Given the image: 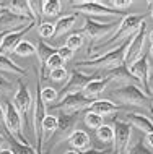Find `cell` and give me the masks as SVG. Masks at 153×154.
Instances as JSON below:
<instances>
[{"label":"cell","mask_w":153,"mask_h":154,"mask_svg":"<svg viewBox=\"0 0 153 154\" xmlns=\"http://www.w3.org/2000/svg\"><path fill=\"white\" fill-rule=\"evenodd\" d=\"M150 55L153 57V45H151V47H150Z\"/></svg>","instance_id":"cell-51"},{"label":"cell","mask_w":153,"mask_h":154,"mask_svg":"<svg viewBox=\"0 0 153 154\" xmlns=\"http://www.w3.org/2000/svg\"><path fill=\"white\" fill-rule=\"evenodd\" d=\"M47 117V107L44 101L41 99V89L38 88V93H36L34 97V106H33V130H34V138H36V151L39 154H43V123L44 119Z\"/></svg>","instance_id":"cell-10"},{"label":"cell","mask_w":153,"mask_h":154,"mask_svg":"<svg viewBox=\"0 0 153 154\" xmlns=\"http://www.w3.org/2000/svg\"><path fill=\"white\" fill-rule=\"evenodd\" d=\"M62 11V2L59 0H46L43 3V15L44 16H57Z\"/></svg>","instance_id":"cell-28"},{"label":"cell","mask_w":153,"mask_h":154,"mask_svg":"<svg viewBox=\"0 0 153 154\" xmlns=\"http://www.w3.org/2000/svg\"><path fill=\"white\" fill-rule=\"evenodd\" d=\"M75 21H77V13L65 15L62 18H59L56 21V24H54V37H59L62 34H65V32H69L73 28Z\"/></svg>","instance_id":"cell-23"},{"label":"cell","mask_w":153,"mask_h":154,"mask_svg":"<svg viewBox=\"0 0 153 154\" xmlns=\"http://www.w3.org/2000/svg\"><path fill=\"white\" fill-rule=\"evenodd\" d=\"M119 23L121 21L100 23V21H96V20L90 18V16H85L83 18V26L77 31V34L85 36L93 45H96L98 42L104 41L106 36L109 37V34H113V32L119 28Z\"/></svg>","instance_id":"cell-4"},{"label":"cell","mask_w":153,"mask_h":154,"mask_svg":"<svg viewBox=\"0 0 153 154\" xmlns=\"http://www.w3.org/2000/svg\"><path fill=\"white\" fill-rule=\"evenodd\" d=\"M83 45V36L77 34V32H73V34H70L67 37V41H65V47H69L72 52L78 51V49Z\"/></svg>","instance_id":"cell-34"},{"label":"cell","mask_w":153,"mask_h":154,"mask_svg":"<svg viewBox=\"0 0 153 154\" xmlns=\"http://www.w3.org/2000/svg\"><path fill=\"white\" fill-rule=\"evenodd\" d=\"M7 10L18 16H24V18L34 21L33 13H31V7H30V0H11V2H8Z\"/></svg>","instance_id":"cell-22"},{"label":"cell","mask_w":153,"mask_h":154,"mask_svg":"<svg viewBox=\"0 0 153 154\" xmlns=\"http://www.w3.org/2000/svg\"><path fill=\"white\" fill-rule=\"evenodd\" d=\"M0 154H13V151H11L8 146H2L0 148Z\"/></svg>","instance_id":"cell-43"},{"label":"cell","mask_w":153,"mask_h":154,"mask_svg":"<svg viewBox=\"0 0 153 154\" xmlns=\"http://www.w3.org/2000/svg\"><path fill=\"white\" fill-rule=\"evenodd\" d=\"M13 106L18 110V114L21 115L24 127L28 125V117L30 114H33V106H34V99L31 96L30 86L24 81H18V88H16L13 94Z\"/></svg>","instance_id":"cell-9"},{"label":"cell","mask_w":153,"mask_h":154,"mask_svg":"<svg viewBox=\"0 0 153 154\" xmlns=\"http://www.w3.org/2000/svg\"><path fill=\"white\" fill-rule=\"evenodd\" d=\"M3 120H5V112H3V106L0 104V123H3Z\"/></svg>","instance_id":"cell-44"},{"label":"cell","mask_w":153,"mask_h":154,"mask_svg":"<svg viewBox=\"0 0 153 154\" xmlns=\"http://www.w3.org/2000/svg\"><path fill=\"white\" fill-rule=\"evenodd\" d=\"M43 3L44 2H41V0H30V7H31L34 23H39V24L43 21Z\"/></svg>","instance_id":"cell-35"},{"label":"cell","mask_w":153,"mask_h":154,"mask_svg":"<svg viewBox=\"0 0 153 154\" xmlns=\"http://www.w3.org/2000/svg\"><path fill=\"white\" fill-rule=\"evenodd\" d=\"M147 23L143 21L142 26L139 28V31L134 34V37L130 39L129 45H127L126 51V57H124V65L129 68L132 63H135L140 57L143 55V45H145V39H147Z\"/></svg>","instance_id":"cell-12"},{"label":"cell","mask_w":153,"mask_h":154,"mask_svg":"<svg viewBox=\"0 0 153 154\" xmlns=\"http://www.w3.org/2000/svg\"><path fill=\"white\" fill-rule=\"evenodd\" d=\"M150 76H151V85H150V88H151V86H153V70L150 72Z\"/></svg>","instance_id":"cell-50"},{"label":"cell","mask_w":153,"mask_h":154,"mask_svg":"<svg viewBox=\"0 0 153 154\" xmlns=\"http://www.w3.org/2000/svg\"><path fill=\"white\" fill-rule=\"evenodd\" d=\"M65 154H80V152H78V151H73V149H72V151H67Z\"/></svg>","instance_id":"cell-49"},{"label":"cell","mask_w":153,"mask_h":154,"mask_svg":"<svg viewBox=\"0 0 153 154\" xmlns=\"http://www.w3.org/2000/svg\"><path fill=\"white\" fill-rule=\"evenodd\" d=\"M130 42V41H129ZM129 42L119 45L116 51H111L104 54V55H100V57H94V59H90V60H80L77 62L75 68H88V70H96V72H101L106 73L113 68H117V66L124 65V57H126V51H127V45Z\"/></svg>","instance_id":"cell-3"},{"label":"cell","mask_w":153,"mask_h":154,"mask_svg":"<svg viewBox=\"0 0 153 154\" xmlns=\"http://www.w3.org/2000/svg\"><path fill=\"white\" fill-rule=\"evenodd\" d=\"M16 55L20 57H31V55H36V45L30 42V41H21V42L18 44V47L15 49Z\"/></svg>","instance_id":"cell-31"},{"label":"cell","mask_w":153,"mask_h":154,"mask_svg":"<svg viewBox=\"0 0 153 154\" xmlns=\"http://www.w3.org/2000/svg\"><path fill=\"white\" fill-rule=\"evenodd\" d=\"M124 122L129 123L130 127H135L137 130L143 131L145 135H150L153 133V122L147 115H142V114H135V112H127L124 115Z\"/></svg>","instance_id":"cell-18"},{"label":"cell","mask_w":153,"mask_h":154,"mask_svg":"<svg viewBox=\"0 0 153 154\" xmlns=\"http://www.w3.org/2000/svg\"><path fill=\"white\" fill-rule=\"evenodd\" d=\"M69 144L73 148V151H86V149H90V144H91V141H90V136L88 133L83 131V130H73L70 133V136L67 138Z\"/></svg>","instance_id":"cell-21"},{"label":"cell","mask_w":153,"mask_h":154,"mask_svg":"<svg viewBox=\"0 0 153 154\" xmlns=\"http://www.w3.org/2000/svg\"><path fill=\"white\" fill-rule=\"evenodd\" d=\"M64 63H65V62L60 59V55H59V54H54V55H51V59H49V60H47V63H46V72H47V76H49V73H51L52 70L64 68Z\"/></svg>","instance_id":"cell-36"},{"label":"cell","mask_w":153,"mask_h":154,"mask_svg":"<svg viewBox=\"0 0 153 154\" xmlns=\"http://www.w3.org/2000/svg\"><path fill=\"white\" fill-rule=\"evenodd\" d=\"M83 122L88 128L91 130H98L104 125V119L98 114H93V112H85V117H83Z\"/></svg>","instance_id":"cell-29"},{"label":"cell","mask_w":153,"mask_h":154,"mask_svg":"<svg viewBox=\"0 0 153 154\" xmlns=\"http://www.w3.org/2000/svg\"><path fill=\"white\" fill-rule=\"evenodd\" d=\"M11 91V81L0 75V94H8Z\"/></svg>","instance_id":"cell-40"},{"label":"cell","mask_w":153,"mask_h":154,"mask_svg":"<svg viewBox=\"0 0 153 154\" xmlns=\"http://www.w3.org/2000/svg\"><path fill=\"white\" fill-rule=\"evenodd\" d=\"M34 24L36 23H31L30 26H26L24 29L21 31H15V32H8V34L5 36V39H3V42H2V47H0V54L2 55H10V54H13L15 52V49L18 47V44L23 41V37L30 32L33 28H34Z\"/></svg>","instance_id":"cell-17"},{"label":"cell","mask_w":153,"mask_h":154,"mask_svg":"<svg viewBox=\"0 0 153 154\" xmlns=\"http://www.w3.org/2000/svg\"><path fill=\"white\" fill-rule=\"evenodd\" d=\"M56 131H57V117L47 114V117L44 119V123H43V148L47 141H51L54 138Z\"/></svg>","instance_id":"cell-25"},{"label":"cell","mask_w":153,"mask_h":154,"mask_svg":"<svg viewBox=\"0 0 153 154\" xmlns=\"http://www.w3.org/2000/svg\"><path fill=\"white\" fill-rule=\"evenodd\" d=\"M31 23H34V21L24 18V16H18V15L11 13V11H8V10H5L0 15V31H3V32L21 31L26 26H30Z\"/></svg>","instance_id":"cell-15"},{"label":"cell","mask_w":153,"mask_h":154,"mask_svg":"<svg viewBox=\"0 0 153 154\" xmlns=\"http://www.w3.org/2000/svg\"><path fill=\"white\" fill-rule=\"evenodd\" d=\"M41 99L44 101V104H46V107L49 106H54V104H57V101H59V93H57L54 88H43L41 89Z\"/></svg>","instance_id":"cell-32"},{"label":"cell","mask_w":153,"mask_h":154,"mask_svg":"<svg viewBox=\"0 0 153 154\" xmlns=\"http://www.w3.org/2000/svg\"><path fill=\"white\" fill-rule=\"evenodd\" d=\"M126 154H153V152L148 149V146L143 143L142 140H135L134 144L129 146V149H127Z\"/></svg>","instance_id":"cell-33"},{"label":"cell","mask_w":153,"mask_h":154,"mask_svg":"<svg viewBox=\"0 0 153 154\" xmlns=\"http://www.w3.org/2000/svg\"><path fill=\"white\" fill-rule=\"evenodd\" d=\"M70 5L73 7V10L78 13H83L85 16H127L126 11L114 10V8L104 5L103 2H70Z\"/></svg>","instance_id":"cell-7"},{"label":"cell","mask_w":153,"mask_h":154,"mask_svg":"<svg viewBox=\"0 0 153 154\" xmlns=\"http://www.w3.org/2000/svg\"><path fill=\"white\" fill-rule=\"evenodd\" d=\"M57 54L60 55V59L64 60V62H69V60H72V59H73V54H75V52H72L69 47L62 45V47H57Z\"/></svg>","instance_id":"cell-39"},{"label":"cell","mask_w":153,"mask_h":154,"mask_svg":"<svg viewBox=\"0 0 153 154\" xmlns=\"http://www.w3.org/2000/svg\"><path fill=\"white\" fill-rule=\"evenodd\" d=\"M119 110H122V107L116 106L113 101H94V102H91V106L86 109V112L98 114V115H101L103 119H104V117H111V115L117 114Z\"/></svg>","instance_id":"cell-20"},{"label":"cell","mask_w":153,"mask_h":154,"mask_svg":"<svg viewBox=\"0 0 153 154\" xmlns=\"http://www.w3.org/2000/svg\"><path fill=\"white\" fill-rule=\"evenodd\" d=\"M7 141H8V144H10V149L13 151V154H39L31 144H23V143H20V141H16L15 138H11V136H10V140H7Z\"/></svg>","instance_id":"cell-27"},{"label":"cell","mask_w":153,"mask_h":154,"mask_svg":"<svg viewBox=\"0 0 153 154\" xmlns=\"http://www.w3.org/2000/svg\"><path fill=\"white\" fill-rule=\"evenodd\" d=\"M0 72H7V73H15V75H26L28 70L24 66H20L18 63H15L11 59H8L7 55L0 54Z\"/></svg>","instance_id":"cell-26"},{"label":"cell","mask_w":153,"mask_h":154,"mask_svg":"<svg viewBox=\"0 0 153 154\" xmlns=\"http://www.w3.org/2000/svg\"><path fill=\"white\" fill-rule=\"evenodd\" d=\"M129 72H130L132 76L137 80L140 89H142L148 97H153L151 88H150V63H148L147 54H143L135 63H132L129 66Z\"/></svg>","instance_id":"cell-14"},{"label":"cell","mask_w":153,"mask_h":154,"mask_svg":"<svg viewBox=\"0 0 153 154\" xmlns=\"http://www.w3.org/2000/svg\"><path fill=\"white\" fill-rule=\"evenodd\" d=\"M7 144H8V141L5 140V136L0 133V148H2V146H7Z\"/></svg>","instance_id":"cell-45"},{"label":"cell","mask_w":153,"mask_h":154,"mask_svg":"<svg viewBox=\"0 0 153 154\" xmlns=\"http://www.w3.org/2000/svg\"><path fill=\"white\" fill-rule=\"evenodd\" d=\"M148 7H150V16L153 18V2H148Z\"/></svg>","instance_id":"cell-47"},{"label":"cell","mask_w":153,"mask_h":154,"mask_svg":"<svg viewBox=\"0 0 153 154\" xmlns=\"http://www.w3.org/2000/svg\"><path fill=\"white\" fill-rule=\"evenodd\" d=\"M57 54V47H52L51 44H47L46 41L39 39L38 45H36V55L39 59V81L47 80V72H46V63L51 59V55Z\"/></svg>","instance_id":"cell-16"},{"label":"cell","mask_w":153,"mask_h":154,"mask_svg":"<svg viewBox=\"0 0 153 154\" xmlns=\"http://www.w3.org/2000/svg\"><path fill=\"white\" fill-rule=\"evenodd\" d=\"M39 36L41 39H47V37H54V24L51 23H41L39 24Z\"/></svg>","instance_id":"cell-37"},{"label":"cell","mask_w":153,"mask_h":154,"mask_svg":"<svg viewBox=\"0 0 153 154\" xmlns=\"http://www.w3.org/2000/svg\"><path fill=\"white\" fill-rule=\"evenodd\" d=\"M49 78H51L52 81H65L69 78V72L65 68H57V70H52L51 73H49Z\"/></svg>","instance_id":"cell-38"},{"label":"cell","mask_w":153,"mask_h":154,"mask_svg":"<svg viewBox=\"0 0 153 154\" xmlns=\"http://www.w3.org/2000/svg\"><path fill=\"white\" fill-rule=\"evenodd\" d=\"M103 76V75H101ZM104 78H107L109 81H116V83H121V85H137L139 86V83L137 80H135L134 76L130 75L129 72V68H127L126 65H121V66H117V68H113V70H109V72H106L104 73ZM140 88V86H139Z\"/></svg>","instance_id":"cell-19"},{"label":"cell","mask_w":153,"mask_h":154,"mask_svg":"<svg viewBox=\"0 0 153 154\" xmlns=\"http://www.w3.org/2000/svg\"><path fill=\"white\" fill-rule=\"evenodd\" d=\"M148 39H150V44L153 45V31L150 32V34H148Z\"/></svg>","instance_id":"cell-48"},{"label":"cell","mask_w":153,"mask_h":154,"mask_svg":"<svg viewBox=\"0 0 153 154\" xmlns=\"http://www.w3.org/2000/svg\"><path fill=\"white\" fill-rule=\"evenodd\" d=\"M111 127H113V130H114L113 154H126L127 149H129V143H130L132 127L121 119H116Z\"/></svg>","instance_id":"cell-13"},{"label":"cell","mask_w":153,"mask_h":154,"mask_svg":"<svg viewBox=\"0 0 153 154\" xmlns=\"http://www.w3.org/2000/svg\"><path fill=\"white\" fill-rule=\"evenodd\" d=\"M151 94H153V86H151Z\"/></svg>","instance_id":"cell-53"},{"label":"cell","mask_w":153,"mask_h":154,"mask_svg":"<svg viewBox=\"0 0 153 154\" xmlns=\"http://www.w3.org/2000/svg\"><path fill=\"white\" fill-rule=\"evenodd\" d=\"M145 21V15H127L122 18V21L119 23V28L116 29L109 37H106L104 41L98 42L96 45H93L91 49H88V55L90 59L94 57L104 55V54L116 51L119 45L129 42L134 37V34L139 31V28L142 26V23Z\"/></svg>","instance_id":"cell-1"},{"label":"cell","mask_w":153,"mask_h":154,"mask_svg":"<svg viewBox=\"0 0 153 154\" xmlns=\"http://www.w3.org/2000/svg\"><path fill=\"white\" fill-rule=\"evenodd\" d=\"M109 83H111V81L107 80V78H96V80H93V81L83 89V94L86 96V97H90V99H94L98 94H101L103 91L106 89V86L109 85Z\"/></svg>","instance_id":"cell-24"},{"label":"cell","mask_w":153,"mask_h":154,"mask_svg":"<svg viewBox=\"0 0 153 154\" xmlns=\"http://www.w3.org/2000/svg\"><path fill=\"white\" fill-rule=\"evenodd\" d=\"M109 97L114 101L116 106L119 107H140L147 109L153 114V99L143 93L137 85H124L111 91Z\"/></svg>","instance_id":"cell-2"},{"label":"cell","mask_w":153,"mask_h":154,"mask_svg":"<svg viewBox=\"0 0 153 154\" xmlns=\"http://www.w3.org/2000/svg\"><path fill=\"white\" fill-rule=\"evenodd\" d=\"M3 112H5L3 125H5V128H7V133L11 138L20 141V143L30 144V141L26 140V135L23 133V127H24L23 119H21V115L18 114V110L15 109L13 102H7L5 106H3Z\"/></svg>","instance_id":"cell-5"},{"label":"cell","mask_w":153,"mask_h":154,"mask_svg":"<svg viewBox=\"0 0 153 154\" xmlns=\"http://www.w3.org/2000/svg\"><path fill=\"white\" fill-rule=\"evenodd\" d=\"M100 78L98 75H86L85 72H80L78 68H75L72 73L69 75V80L65 83V86L62 88L59 93V101H62L64 97H67L70 94H77V93H83V89L90 85L93 80ZM57 101V102H59Z\"/></svg>","instance_id":"cell-8"},{"label":"cell","mask_w":153,"mask_h":154,"mask_svg":"<svg viewBox=\"0 0 153 154\" xmlns=\"http://www.w3.org/2000/svg\"><path fill=\"white\" fill-rule=\"evenodd\" d=\"M8 34V32H3V31H0V47H2V42H3V39H5V36Z\"/></svg>","instance_id":"cell-46"},{"label":"cell","mask_w":153,"mask_h":154,"mask_svg":"<svg viewBox=\"0 0 153 154\" xmlns=\"http://www.w3.org/2000/svg\"><path fill=\"white\" fill-rule=\"evenodd\" d=\"M3 11H5V8H2V7H0V15H2Z\"/></svg>","instance_id":"cell-52"},{"label":"cell","mask_w":153,"mask_h":154,"mask_svg":"<svg viewBox=\"0 0 153 154\" xmlns=\"http://www.w3.org/2000/svg\"><path fill=\"white\" fill-rule=\"evenodd\" d=\"M80 154H113V149H86V151H81Z\"/></svg>","instance_id":"cell-41"},{"label":"cell","mask_w":153,"mask_h":154,"mask_svg":"<svg viewBox=\"0 0 153 154\" xmlns=\"http://www.w3.org/2000/svg\"><path fill=\"white\" fill-rule=\"evenodd\" d=\"M81 112H73V114H59L57 117V131L54 135V143L49 146L44 152H49L52 148H56L57 144H60L64 140H67L70 136V133L73 131V127L78 122V117H80Z\"/></svg>","instance_id":"cell-11"},{"label":"cell","mask_w":153,"mask_h":154,"mask_svg":"<svg viewBox=\"0 0 153 154\" xmlns=\"http://www.w3.org/2000/svg\"><path fill=\"white\" fill-rule=\"evenodd\" d=\"M145 141H147L148 146L153 148V133H150V135H147V136H145Z\"/></svg>","instance_id":"cell-42"},{"label":"cell","mask_w":153,"mask_h":154,"mask_svg":"<svg viewBox=\"0 0 153 154\" xmlns=\"http://www.w3.org/2000/svg\"><path fill=\"white\" fill-rule=\"evenodd\" d=\"M96 99H90L86 97L83 93H77V94H70L67 97H64L62 101L49 107L51 112H60V114H73V112H86L91 102H94Z\"/></svg>","instance_id":"cell-6"},{"label":"cell","mask_w":153,"mask_h":154,"mask_svg":"<svg viewBox=\"0 0 153 154\" xmlns=\"http://www.w3.org/2000/svg\"><path fill=\"white\" fill-rule=\"evenodd\" d=\"M96 138L101 141V143L104 144H109L114 141V130L111 125H103L101 128H98L96 130Z\"/></svg>","instance_id":"cell-30"}]
</instances>
